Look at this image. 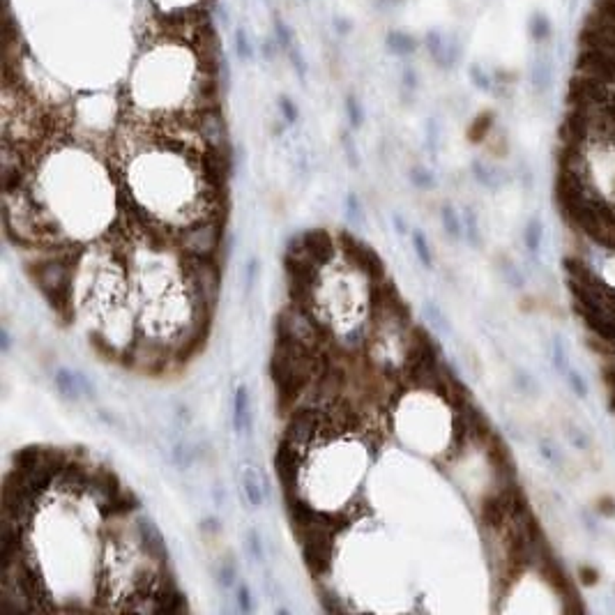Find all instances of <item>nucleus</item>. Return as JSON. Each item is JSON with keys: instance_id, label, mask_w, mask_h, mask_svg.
Masks as SVG:
<instances>
[{"instance_id": "1", "label": "nucleus", "mask_w": 615, "mask_h": 615, "mask_svg": "<svg viewBox=\"0 0 615 615\" xmlns=\"http://www.w3.org/2000/svg\"><path fill=\"white\" fill-rule=\"evenodd\" d=\"M226 230L224 217H203L191 221L187 226L175 228L173 242L184 256H201V258H219V251L224 247Z\"/></svg>"}, {"instance_id": "2", "label": "nucleus", "mask_w": 615, "mask_h": 615, "mask_svg": "<svg viewBox=\"0 0 615 615\" xmlns=\"http://www.w3.org/2000/svg\"><path fill=\"white\" fill-rule=\"evenodd\" d=\"M72 258H51V260H40L33 267V281L37 288L42 290V295L58 309L67 304L69 288H72Z\"/></svg>"}, {"instance_id": "3", "label": "nucleus", "mask_w": 615, "mask_h": 615, "mask_svg": "<svg viewBox=\"0 0 615 615\" xmlns=\"http://www.w3.org/2000/svg\"><path fill=\"white\" fill-rule=\"evenodd\" d=\"M576 44L615 56V21L602 19L595 12H588L579 33H576Z\"/></svg>"}, {"instance_id": "4", "label": "nucleus", "mask_w": 615, "mask_h": 615, "mask_svg": "<svg viewBox=\"0 0 615 615\" xmlns=\"http://www.w3.org/2000/svg\"><path fill=\"white\" fill-rule=\"evenodd\" d=\"M574 72L593 76L597 81H604L615 88V56L604 53L590 46H579L574 56Z\"/></svg>"}, {"instance_id": "5", "label": "nucleus", "mask_w": 615, "mask_h": 615, "mask_svg": "<svg viewBox=\"0 0 615 615\" xmlns=\"http://www.w3.org/2000/svg\"><path fill=\"white\" fill-rule=\"evenodd\" d=\"M424 49L429 53V58H431V63L438 69H445V72H450V69L457 67V63L461 60V51H464L457 37H445L443 30H438V28L427 30Z\"/></svg>"}, {"instance_id": "6", "label": "nucleus", "mask_w": 615, "mask_h": 615, "mask_svg": "<svg viewBox=\"0 0 615 615\" xmlns=\"http://www.w3.org/2000/svg\"><path fill=\"white\" fill-rule=\"evenodd\" d=\"M53 385L56 392L65 401H81V399H95L97 387L92 385V380L86 373L74 371V369L58 366L53 371Z\"/></svg>"}, {"instance_id": "7", "label": "nucleus", "mask_w": 615, "mask_h": 615, "mask_svg": "<svg viewBox=\"0 0 615 615\" xmlns=\"http://www.w3.org/2000/svg\"><path fill=\"white\" fill-rule=\"evenodd\" d=\"M240 484H242V494L244 501L251 507V510H260L265 505L267 496H270V480L265 477V473L260 470V466H256L253 461L244 459L240 466Z\"/></svg>"}, {"instance_id": "8", "label": "nucleus", "mask_w": 615, "mask_h": 615, "mask_svg": "<svg viewBox=\"0 0 615 615\" xmlns=\"http://www.w3.org/2000/svg\"><path fill=\"white\" fill-rule=\"evenodd\" d=\"M134 537H136V544L141 547L145 558H152V560H157V563H161V565H168L166 542H164V537H161L159 528L152 524V519L138 517L136 519V528H134Z\"/></svg>"}, {"instance_id": "9", "label": "nucleus", "mask_w": 615, "mask_h": 615, "mask_svg": "<svg viewBox=\"0 0 615 615\" xmlns=\"http://www.w3.org/2000/svg\"><path fill=\"white\" fill-rule=\"evenodd\" d=\"M201 138L205 143V150L230 152L224 118H221L217 111H212V109L203 111V115H201Z\"/></svg>"}, {"instance_id": "10", "label": "nucleus", "mask_w": 615, "mask_h": 615, "mask_svg": "<svg viewBox=\"0 0 615 615\" xmlns=\"http://www.w3.org/2000/svg\"><path fill=\"white\" fill-rule=\"evenodd\" d=\"M556 83V63L547 51H540L530 63V86L537 95H547Z\"/></svg>"}, {"instance_id": "11", "label": "nucleus", "mask_w": 615, "mask_h": 615, "mask_svg": "<svg viewBox=\"0 0 615 615\" xmlns=\"http://www.w3.org/2000/svg\"><path fill=\"white\" fill-rule=\"evenodd\" d=\"M233 429L237 436L251 438L253 434V413H251V397L249 387L240 383L233 394Z\"/></svg>"}, {"instance_id": "12", "label": "nucleus", "mask_w": 615, "mask_h": 615, "mask_svg": "<svg viewBox=\"0 0 615 615\" xmlns=\"http://www.w3.org/2000/svg\"><path fill=\"white\" fill-rule=\"evenodd\" d=\"M528 37L537 46H544L553 40V21L544 10H535L528 19Z\"/></svg>"}, {"instance_id": "13", "label": "nucleus", "mask_w": 615, "mask_h": 615, "mask_svg": "<svg viewBox=\"0 0 615 615\" xmlns=\"http://www.w3.org/2000/svg\"><path fill=\"white\" fill-rule=\"evenodd\" d=\"M385 46L392 56L408 58V56H413V53H417L420 42L415 40L410 33H406V30H390V33L385 35Z\"/></svg>"}, {"instance_id": "14", "label": "nucleus", "mask_w": 615, "mask_h": 615, "mask_svg": "<svg viewBox=\"0 0 615 615\" xmlns=\"http://www.w3.org/2000/svg\"><path fill=\"white\" fill-rule=\"evenodd\" d=\"M168 459H171V464L175 468H180V470H189L198 459V445H191L189 440H184V438H175L171 443V450H168Z\"/></svg>"}, {"instance_id": "15", "label": "nucleus", "mask_w": 615, "mask_h": 615, "mask_svg": "<svg viewBox=\"0 0 615 615\" xmlns=\"http://www.w3.org/2000/svg\"><path fill=\"white\" fill-rule=\"evenodd\" d=\"M473 175H475V180H477L482 187H487V189H498L503 184L501 171L494 168V166H489V164H484L482 159L473 161Z\"/></svg>"}, {"instance_id": "16", "label": "nucleus", "mask_w": 615, "mask_h": 615, "mask_svg": "<svg viewBox=\"0 0 615 615\" xmlns=\"http://www.w3.org/2000/svg\"><path fill=\"white\" fill-rule=\"evenodd\" d=\"M410 240H413V249H415V256H417V260L427 267V270H431V267H434V253H431V247H429V240H427L424 230L413 228L410 230Z\"/></svg>"}, {"instance_id": "17", "label": "nucleus", "mask_w": 615, "mask_h": 615, "mask_svg": "<svg viewBox=\"0 0 615 615\" xmlns=\"http://www.w3.org/2000/svg\"><path fill=\"white\" fill-rule=\"evenodd\" d=\"M440 221H443L445 233H447L452 240H461V237H464V219H461V214L452 205H443Z\"/></svg>"}, {"instance_id": "18", "label": "nucleus", "mask_w": 615, "mask_h": 615, "mask_svg": "<svg viewBox=\"0 0 615 615\" xmlns=\"http://www.w3.org/2000/svg\"><path fill=\"white\" fill-rule=\"evenodd\" d=\"M542 240H544V228H542L540 217L528 219L526 230H524V242H526V247H528V253H530V256H537V253H540V249H542Z\"/></svg>"}, {"instance_id": "19", "label": "nucleus", "mask_w": 615, "mask_h": 615, "mask_svg": "<svg viewBox=\"0 0 615 615\" xmlns=\"http://www.w3.org/2000/svg\"><path fill=\"white\" fill-rule=\"evenodd\" d=\"M346 219H348V224L353 228H362L366 221L362 201H360V196L355 194V191H348V194H346Z\"/></svg>"}, {"instance_id": "20", "label": "nucleus", "mask_w": 615, "mask_h": 615, "mask_svg": "<svg viewBox=\"0 0 615 615\" xmlns=\"http://www.w3.org/2000/svg\"><path fill=\"white\" fill-rule=\"evenodd\" d=\"M461 219H464V237L473 244V247H480L482 230H480V219H477V214H475L473 207H466V210L461 212Z\"/></svg>"}, {"instance_id": "21", "label": "nucleus", "mask_w": 615, "mask_h": 615, "mask_svg": "<svg viewBox=\"0 0 615 615\" xmlns=\"http://www.w3.org/2000/svg\"><path fill=\"white\" fill-rule=\"evenodd\" d=\"M494 122H496V118H494V113H491V111L480 113L477 118L473 120L470 132H468V136H470V141H473V143H482L484 138L489 136L491 129H494Z\"/></svg>"}, {"instance_id": "22", "label": "nucleus", "mask_w": 615, "mask_h": 615, "mask_svg": "<svg viewBox=\"0 0 615 615\" xmlns=\"http://www.w3.org/2000/svg\"><path fill=\"white\" fill-rule=\"evenodd\" d=\"M346 118H348L350 129H360L364 125V106L355 95H346Z\"/></svg>"}, {"instance_id": "23", "label": "nucleus", "mask_w": 615, "mask_h": 615, "mask_svg": "<svg viewBox=\"0 0 615 615\" xmlns=\"http://www.w3.org/2000/svg\"><path fill=\"white\" fill-rule=\"evenodd\" d=\"M272 28H274V42L279 44V49L281 51L293 49V46H295V33H293V28H290L288 23L283 21V19H279V17L274 19Z\"/></svg>"}, {"instance_id": "24", "label": "nucleus", "mask_w": 615, "mask_h": 615, "mask_svg": "<svg viewBox=\"0 0 615 615\" xmlns=\"http://www.w3.org/2000/svg\"><path fill=\"white\" fill-rule=\"evenodd\" d=\"M468 79H470L473 86L477 90H482V92L494 90V76H491L480 63H473L470 67H468Z\"/></svg>"}, {"instance_id": "25", "label": "nucleus", "mask_w": 615, "mask_h": 615, "mask_svg": "<svg viewBox=\"0 0 615 615\" xmlns=\"http://www.w3.org/2000/svg\"><path fill=\"white\" fill-rule=\"evenodd\" d=\"M408 180H410L413 187L420 189V191H429V189L436 187L434 173L429 171V168H424V166H413L410 173H408Z\"/></svg>"}, {"instance_id": "26", "label": "nucleus", "mask_w": 615, "mask_h": 615, "mask_svg": "<svg viewBox=\"0 0 615 615\" xmlns=\"http://www.w3.org/2000/svg\"><path fill=\"white\" fill-rule=\"evenodd\" d=\"M233 46H235L237 58H240L242 63H249V60L253 58V44H251L249 35H247V30H244V28H237V30H235Z\"/></svg>"}, {"instance_id": "27", "label": "nucleus", "mask_w": 615, "mask_h": 615, "mask_svg": "<svg viewBox=\"0 0 615 615\" xmlns=\"http://www.w3.org/2000/svg\"><path fill=\"white\" fill-rule=\"evenodd\" d=\"M417 88H420V76H417V72H415L413 67H403V72H401V92H403V102H413V97H415V92H417Z\"/></svg>"}, {"instance_id": "28", "label": "nucleus", "mask_w": 615, "mask_h": 615, "mask_svg": "<svg viewBox=\"0 0 615 615\" xmlns=\"http://www.w3.org/2000/svg\"><path fill=\"white\" fill-rule=\"evenodd\" d=\"M217 581L221 588H235L237 586V567L233 560H221L217 570Z\"/></svg>"}, {"instance_id": "29", "label": "nucleus", "mask_w": 615, "mask_h": 615, "mask_svg": "<svg viewBox=\"0 0 615 615\" xmlns=\"http://www.w3.org/2000/svg\"><path fill=\"white\" fill-rule=\"evenodd\" d=\"M276 106H279L281 120L286 122L288 127H293L295 122L299 120V109H297V104H295L288 95H281L279 99H276Z\"/></svg>"}, {"instance_id": "30", "label": "nucleus", "mask_w": 615, "mask_h": 615, "mask_svg": "<svg viewBox=\"0 0 615 615\" xmlns=\"http://www.w3.org/2000/svg\"><path fill=\"white\" fill-rule=\"evenodd\" d=\"M247 551L253 563H265V547H263V537L256 528H251L247 533Z\"/></svg>"}, {"instance_id": "31", "label": "nucleus", "mask_w": 615, "mask_h": 615, "mask_svg": "<svg viewBox=\"0 0 615 615\" xmlns=\"http://www.w3.org/2000/svg\"><path fill=\"white\" fill-rule=\"evenodd\" d=\"M553 366H556L560 373L570 371V360H567V348H565L563 336H553Z\"/></svg>"}, {"instance_id": "32", "label": "nucleus", "mask_w": 615, "mask_h": 615, "mask_svg": "<svg viewBox=\"0 0 615 615\" xmlns=\"http://www.w3.org/2000/svg\"><path fill=\"white\" fill-rule=\"evenodd\" d=\"M288 60H290V67L295 69L297 79L306 83V74H309V63H306V58L302 56V51L297 49V46H293V49H288Z\"/></svg>"}, {"instance_id": "33", "label": "nucleus", "mask_w": 615, "mask_h": 615, "mask_svg": "<svg viewBox=\"0 0 615 615\" xmlns=\"http://www.w3.org/2000/svg\"><path fill=\"white\" fill-rule=\"evenodd\" d=\"M235 604L237 613H251L253 611V597L247 583H237L235 586Z\"/></svg>"}, {"instance_id": "34", "label": "nucleus", "mask_w": 615, "mask_h": 615, "mask_svg": "<svg viewBox=\"0 0 615 615\" xmlns=\"http://www.w3.org/2000/svg\"><path fill=\"white\" fill-rule=\"evenodd\" d=\"M318 595H320L318 602L327 613H343L346 611V606L339 604V599H336V595L332 593V590H325L323 586H318Z\"/></svg>"}, {"instance_id": "35", "label": "nucleus", "mask_w": 615, "mask_h": 615, "mask_svg": "<svg viewBox=\"0 0 615 615\" xmlns=\"http://www.w3.org/2000/svg\"><path fill=\"white\" fill-rule=\"evenodd\" d=\"M341 145H343V155H346V161H348L350 168H360V152H357V145L355 141H353V136L348 132L341 134Z\"/></svg>"}, {"instance_id": "36", "label": "nucleus", "mask_w": 615, "mask_h": 615, "mask_svg": "<svg viewBox=\"0 0 615 615\" xmlns=\"http://www.w3.org/2000/svg\"><path fill=\"white\" fill-rule=\"evenodd\" d=\"M424 316H427L429 320H431V325H434V327L445 329V332H447V329H450V323H447V318H445V313L440 311V306H438V304L427 302V304H424Z\"/></svg>"}, {"instance_id": "37", "label": "nucleus", "mask_w": 615, "mask_h": 615, "mask_svg": "<svg viewBox=\"0 0 615 615\" xmlns=\"http://www.w3.org/2000/svg\"><path fill=\"white\" fill-rule=\"evenodd\" d=\"M258 272H260V263H258V258H256V256H251V258L247 260V270H244V293H247V295H251L253 286H256V281H258Z\"/></svg>"}, {"instance_id": "38", "label": "nucleus", "mask_w": 615, "mask_h": 615, "mask_svg": "<svg viewBox=\"0 0 615 615\" xmlns=\"http://www.w3.org/2000/svg\"><path fill=\"white\" fill-rule=\"evenodd\" d=\"M590 12H595L602 19L615 21V0H590Z\"/></svg>"}, {"instance_id": "39", "label": "nucleus", "mask_w": 615, "mask_h": 615, "mask_svg": "<svg viewBox=\"0 0 615 615\" xmlns=\"http://www.w3.org/2000/svg\"><path fill=\"white\" fill-rule=\"evenodd\" d=\"M565 378H567V383H570V387H572V392H574L576 397H581V399L588 397V383H586V378H583L579 371L570 369V371L565 373Z\"/></svg>"}, {"instance_id": "40", "label": "nucleus", "mask_w": 615, "mask_h": 615, "mask_svg": "<svg viewBox=\"0 0 615 615\" xmlns=\"http://www.w3.org/2000/svg\"><path fill=\"white\" fill-rule=\"evenodd\" d=\"M540 454H542L544 461H549L551 466H560V464H563V459H560L556 445H553L551 438H542V440H540Z\"/></svg>"}, {"instance_id": "41", "label": "nucleus", "mask_w": 615, "mask_h": 615, "mask_svg": "<svg viewBox=\"0 0 615 615\" xmlns=\"http://www.w3.org/2000/svg\"><path fill=\"white\" fill-rule=\"evenodd\" d=\"M438 138H440V127H438V120L429 118L427 120V148H429V152H431V157H436V152H438Z\"/></svg>"}, {"instance_id": "42", "label": "nucleus", "mask_w": 615, "mask_h": 615, "mask_svg": "<svg viewBox=\"0 0 615 615\" xmlns=\"http://www.w3.org/2000/svg\"><path fill=\"white\" fill-rule=\"evenodd\" d=\"M219 83H221V90H228L230 88V65H228V58L221 53L219 58Z\"/></svg>"}, {"instance_id": "43", "label": "nucleus", "mask_w": 615, "mask_h": 615, "mask_svg": "<svg viewBox=\"0 0 615 615\" xmlns=\"http://www.w3.org/2000/svg\"><path fill=\"white\" fill-rule=\"evenodd\" d=\"M175 424H178L180 429H184V427H189L191 424V413H189V408L184 403H178L175 406Z\"/></svg>"}, {"instance_id": "44", "label": "nucleus", "mask_w": 615, "mask_h": 615, "mask_svg": "<svg viewBox=\"0 0 615 615\" xmlns=\"http://www.w3.org/2000/svg\"><path fill=\"white\" fill-rule=\"evenodd\" d=\"M503 272L507 274V279L512 281V286H517V288H519V286H524V276H521V272H519L512 263H505V265H503Z\"/></svg>"}, {"instance_id": "45", "label": "nucleus", "mask_w": 615, "mask_h": 615, "mask_svg": "<svg viewBox=\"0 0 615 615\" xmlns=\"http://www.w3.org/2000/svg\"><path fill=\"white\" fill-rule=\"evenodd\" d=\"M276 51H279V44H276L274 40H265V42H260V53H263V58L267 60V63H270V60H274Z\"/></svg>"}, {"instance_id": "46", "label": "nucleus", "mask_w": 615, "mask_h": 615, "mask_svg": "<svg viewBox=\"0 0 615 615\" xmlns=\"http://www.w3.org/2000/svg\"><path fill=\"white\" fill-rule=\"evenodd\" d=\"M332 26H334V30H336V35H339V37H346V35H350V30H353V23H350L348 19H343V17H339V19H334V21H332Z\"/></svg>"}, {"instance_id": "47", "label": "nucleus", "mask_w": 615, "mask_h": 615, "mask_svg": "<svg viewBox=\"0 0 615 615\" xmlns=\"http://www.w3.org/2000/svg\"><path fill=\"white\" fill-rule=\"evenodd\" d=\"M579 576H581L583 586H595V583H597V572L593 570V567H581Z\"/></svg>"}, {"instance_id": "48", "label": "nucleus", "mask_w": 615, "mask_h": 615, "mask_svg": "<svg viewBox=\"0 0 615 615\" xmlns=\"http://www.w3.org/2000/svg\"><path fill=\"white\" fill-rule=\"evenodd\" d=\"M0 350H3L5 355L12 350V334H10V327L7 325H3V329H0Z\"/></svg>"}, {"instance_id": "49", "label": "nucleus", "mask_w": 615, "mask_h": 615, "mask_svg": "<svg viewBox=\"0 0 615 615\" xmlns=\"http://www.w3.org/2000/svg\"><path fill=\"white\" fill-rule=\"evenodd\" d=\"M392 221H394V226H397V233H399V235H408V233H410L408 221L403 219V214L394 212V214H392Z\"/></svg>"}, {"instance_id": "50", "label": "nucleus", "mask_w": 615, "mask_h": 615, "mask_svg": "<svg viewBox=\"0 0 615 615\" xmlns=\"http://www.w3.org/2000/svg\"><path fill=\"white\" fill-rule=\"evenodd\" d=\"M570 440L576 445V447H581V450H586L588 445H590V440L579 431V429H570Z\"/></svg>"}, {"instance_id": "51", "label": "nucleus", "mask_w": 615, "mask_h": 615, "mask_svg": "<svg viewBox=\"0 0 615 615\" xmlns=\"http://www.w3.org/2000/svg\"><path fill=\"white\" fill-rule=\"evenodd\" d=\"M597 510L602 512L604 517H613V514H615V503L611 501V498H602L599 505H597Z\"/></svg>"}, {"instance_id": "52", "label": "nucleus", "mask_w": 615, "mask_h": 615, "mask_svg": "<svg viewBox=\"0 0 615 615\" xmlns=\"http://www.w3.org/2000/svg\"><path fill=\"white\" fill-rule=\"evenodd\" d=\"M214 10H217L219 21L224 23V26H228V21H230V19H228V7H226L224 3H217V5H214Z\"/></svg>"}, {"instance_id": "53", "label": "nucleus", "mask_w": 615, "mask_h": 615, "mask_svg": "<svg viewBox=\"0 0 615 615\" xmlns=\"http://www.w3.org/2000/svg\"><path fill=\"white\" fill-rule=\"evenodd\" d=\"M563 5L567 7V14H570V17H574L576 10H579V5H581V0H563Z\"/></svg>"}, {"instance_id": "54", "label": "nucleus", "mask_w": 615, "mask_h": 615, "mask_svg": "<svg viewBox=\"0 0 615 615\" xmlns=\"http://www.w3.org/2000/svg\"><path fill=\"white\" fill-rule=\"evenodd\" d=\"M203 530H207V533H219L221 526L217 524V519H207L203 524Z\"/></svg>"}, {"instance_id": "55", "label": "nucleus", "mask_w": 615, "mask_h": 615, "mask_svg": "<svg viewBox=\"0 0 615 615\" xmlns=\"http://www.w3.org/2000/svg\"><path fill=\"white\" fill-rule=\"evenodd\" d=\"M304 3H309V0H304Z\"/></svg>"}]
</instances>
